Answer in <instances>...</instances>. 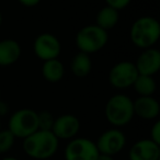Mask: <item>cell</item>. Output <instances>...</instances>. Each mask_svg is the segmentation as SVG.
I'll list each match as a JSON object with an SVG mask.
<instances>
[{
  "mask_svg": "<svg viewBox=\"0 0 160 160\" xmlns=\"http://www.w3.org/2000/svg\"><path fill=\"white\" fill-rule=\"evenodd\" d=\"M80 121L73 114H62L54 121L52 133L58 139H72L80 131Z\"/></svg>",
  "mask_w": 160,
  "mask_h": 160,
  "instance_id": "30bf717a",
  "label": "cell"
},
{
  "mask_svg": "<svg viewBox=\"0 0 160 160\" xmlns=\"http://www.w3.org/2000/svg\"><path fill=\"white\" fill-rule=\"evenodd\" d=\"M16 142V137L12 135L9 129H1L0 131V155L7 153L12 149Z\"/></svg>",
  "mask_w": 160,
  "mask_h": 160,
  "instance_id": "d6986e66",
  "label": "cell"
},
{
  "mask_svg": "<svg viewBox=\"0 0 160 160\" xmlns=\"http://www.w3.org/2000/svg\"><path fill=\"white\" fill-rule=\"evenodd\" d=\"M22 48L16 40L5 38L0 41V67L16 64L21 57Z\"/></svg>",
  "mask_w": 160,
  "mask_h": 160,
  "instance_id": "5bb4252c",
  "label": "cell"
},
{
  "mask_svg": "<svg viewBox=\"0 0 160 160\" xmlns=\"http://www.w3.org/2000/svg\"><path fill=\"white\" fill-rule=\"evenodd\" d=\"M92 60L90 55L82 52L77 53L70 60V71L77 78H85L91 72Z\"/></svg>",
  "mask_w": 160,
  "mask_h": 160,
  "instance_id": "2e32d148",
  "label": "cell"
},
{
  "mask_svg": "<svg viewBox=\"0 0 160 160\" xmlns=\"http://www.w3.org/2000/svg\"><path fill=\"white\" fill-rule=\"evenodd\" d=\"M65 67L64 64L58 58L49 59L43 62L42 65V76L46 81L51 83L59 82L64 78Z\"/></svg>",
  "mask_w": 160,
  "mask_h": 160,
  "instance_id": "9a60e30c",
  "label": "cell"
},
{
  "mask_svg": "<svg viewBox=\"0 0 160 160\" xmlns=\"http://www.w3.org/2000/svg\"><path fill=\"white\" fill-rule=\"evenodd\" d=\"M129 160H159L160 145L151 139H140L131 147L128 151Z\"/></svg>",
  "mask_w": 160,
  "mask_h": 160,
  "instance_id": "7c38bea8",
  "label": "cell"
},
{
  "mask_svg": "<svg viewBox=\"0 0 160 160\" xmlns=\"http://www.w3.org/2000/svg\"><path fill=\"white\" fill-rule=\"evenodd\" d=\"M104 1L107 6L118 10V11H121V10L128 7L132 0H104Z\"/></svg>",
  "mask_w": 160,
  "mask_h": 160,
  "instance_id": "44dd1931",
  "label": "cell"
},
{
  "mask_svg": "<svg viewBox=\"0 0 160 160\" xmlns=\"http://www.w3.org/2000/svg\"><path fill=\"white\" fill-rule=\"evenodd\" d=\"M104 115L108 122L116 128L125 126L134 118L133 100L125 94H114L105 104Z\"/></svg>",
  "mask_w": 160,
  "mask_h": 160,
  "instance_id": "3957f363",
  "label": "cell"
},
{
  "mask_svg": "<svg viewBox=\"0 0 160 160\" xmlns=\"http://www.w3.org/2000/svg\"><path fill=\"white\" fill-rule=\"evenodd\" d=\"M22 147L25 155L32 159L46 160L57 152L59 139L52 131L38 129L35 133L23 139Z\"/></svg>",
  "mask_w": 160,
  "mask_h": 160,
  "instance_id": "6da1fadb",
  "label": "cell"
},
{
  "mask_svg": "<svg viewBox=\"0 0 160 160\" xmlns=\"http://www.w3.org/2000/svg\"><path fill=\"white\" fill-rule=\"evenodd\" d=\"M138 77L135 64L129 60H123L115 64L109 72V82L115 89H127L132 87Z\"/></svg>",
  "mask_w": 160,
  "mask_h": 160,
  "instance_id": "8992f818",
  "label": "cell"
},
{
  "mask_svg": "<svg viewBox=\"0 0 160 160\" xmlns=\"http://www.w3.org/2000/svg\"><path fill=\"white\" fill-rule=\"evenodd\" d=\"M18 1L22 6H24V7H28V8L35 7V6H38V3L41 2V0H18Z\"/></svg>",
  "mask_w": 160,
  "mask_h": 160,
  "instance_id": "603a6c76",
  "label": "cell"
},
{
  "mask_svg": "<svg viewBox=\"0 0 160 160\" xmlns=\"http://www.w3.org/2000/svg\"><path fill=\"white\" fill-rule=\"evenodd\" d=\"M109 42V34L96 24L81 28L76 34V45L79 52L91 55L101 51Z\"/></svg>",
  "mask_w": 160,
  "mask_h": 160,
  "instance_id": "277c9868",
  "label": "cell"
},
{
  "mask_svg": "<svg viewBox=\"0 0 160 160\" xmlns=\"http://www.w3.org/2000/svg\"><path fill=\"white\" fill-rule=\"evenodd\" d=\"M153 142L156 144L160 145V122L157 121L155 122V124L151 126V129H150V138Z\"/></svg>",
  "mask_w": 160,
  "mask_h": 160,
  "instance_id": "7402d4cb",
  "label": "cell"
},
{
  "mask_svg": "<svg viewBox=\"0 0 160 160\" xmlns=\"http://www.w3.org/2000/svg\"><path fill=\"white\" fill-rule=\"evenodd\" d=\"M99 150L94 142L85 137L70 139L65 148L66 160H97Z\"/></svg>",
  "mask_w": 160,
  "mask_h": 160,
  "instance_id": "52a82bcc",
  "label": "cell"
},
{
  "mask_svg": "<svg viewBox=\"0 0 160 160\" xmlns=\"http://www.w3.org/2000/svg\"><path fill=\"white\" fill-rule=\"evenodd\" d=\"M160 38V24L157 19L149 16L138 18L132 24L129 38L136 47L142 49L155 46Z\"/></svg>",
  "mask_w": 160,
  "mask_h": 160,
  "instance_id": "7a4b0ae2",
  "label": "cell"
},
{
  "mask_svg": "<svg viewBox=\"0 0 160 160\" xmlns=\"http://www.w3.org/2000/svg\"><path fill=\"white\" fill-rule=\"evenodd\" d=\"M99 152L114 157L124 149L126 145V136L121 129L110 128L103 132L96 142Z\"/></svg>",
  "mask_w": 160,
  "mask_h": 160,
  "instance_id": "ba28073f",
  "label": "cell"
},
{
  "mask_svg": "<svg viewBox=\"0 0 160 160\" xmlns=\"http://www.w3.org/2000/svg\"><path fill=\"white\" fill-rule=\"evenodd\" d=\"M134 64L138 75L153 77L160 69V52L155 47L142 49Z\"/></svg>",
  "mask_w": 160,
  "mask_h": 160,
  "instance_id": "8fae6325",
  "label": "cell"
},
{
  "mask_svg": "<svg viewBox=\"0 0 160 160\" xmlns=\"http://www.w3.org/2000/svg\"><path fill=\"white\" fill-rule=\"evenodd\" d=\"M0 131H1V122H0Z\"/></svg>",
  "mask_w": 160,
  "mask_h": 160,
  "instance_id": "4316f807",
  "label": "cell"
},
{
  "mask_svg": "<svg viewBox=\"0 0 160 160\" xmlns=\"http://www.w3.org/2000/svg\"><path fill=\"white\" fill-rule=\"evenodd\" d=\"M1 23H2V14L0 12V25H1Z\"/></svg>",
  "mask_w": 160,
  "mask_h": 160,
  "instance_id": "484cf974",
  "label": "cell"
},
{
  "mask_svg": "<svg viewBox=\"0 0 160 160\" xmlns=\"http://www.w3.org/2000/svg\"><path fill=\"white\" fill-rule=\"evenodd\" d=\"M118 12L120 11L109 7V6H104L97 13L96 23L94 24L98 25L99 28H101V29L107 32L110 31L113 28H115L116 24L118 23V19H120Z\"/></svg>",
  "mask_w": 160,
  "mask_h": 160,
  "instance_id": "e0dca14e",
  "label": "cell"
},
{
  "mask_svg": "<svg viewBox=\"0 0 160 160\" xmlns=\"http://www.w3.org/2000/svg\"><path fill=\"white\" fill-rule=\"evenodd\" d=\"M1 160H18L17 158H14V157H5V158H2Z\"/></svg>",
  "mask_w": 160,
  "mask_h": 160,
  "instance_id": "d4e9b609",
  "label": "cell"
},
{
  "mask_svg": "<svg viewBox=\"0 0 160 160\" xmlns=\"http://www.w3.org/2000/svg\"><path fill=\"white\" fill-rule=\"evenodd\" d=\"M97 160H114V159H113V157H112V156L104 155V153H99Z\"/></svg>",
  "mask_w": 160,
  "mask_h": 160,
  "instance_id": "cb8c5ba5",
  "label": "cell"
},
{
  "mask_svg": "<svg viewBox=\"0 0 160 160\" xmlns=\"http://www.w3.org/2000/svg\"><path fill=\"white\" fill-rule=\"evenodd\" d=\"M134 115L142 120L151 121L159 116L160 104L157 99L151 97H138L135 101H133Z\"/></svg>",
  "mask_w": 160,
  "mask_h": 160,
  "instance_id": "4fadbf2b",
  "label": "cell"
},
{
  "mask_svg": "<svg viewBox=\"0 0 160 160\" xmlns=\"http://www.w3.org/2000/svg\"><path fill=\"white\" fill-rule=\"evenodd\" d=\"M132 87L136 91V93L139 97H151L156 92L157 89V83L153 77L145 75H138L136 78L135 82Z\"/></svg>",
  "mask_w": 160,
  "mask_h": 160,
  "instance_id": "ac0fdd59",
  "label": "cell"
},
{
  "mask_svg": "<svg viewBox=\"0 0 160 160\" xmlns=\"http://www.w3.org/2000/svg\"><path fill=\"white\" fill-rule=\"evenodd\" d=\"M8 129L16 138L24 139L38 129V112L32 109H20L11 114Z\"/></svg>",
  "mask_w": 160,
  "mask_h": 160,
  "instance_id": "5b68a950",
  "label": "cell"
},
{
  "mask_svg": "<svg viewBox=\"0 0 160 160\" xmlns=\"http://www.w3.org/2000/svg\"><path fill=\"white\" fill-rule=\"evenodd\" d=\"M62 51V45L57 38L52 33H42L34 40L33 52L41 60L55 59L58 58Z\"/></svg>",
  "mask_w": 160,
  "mask_h": 160,
  "instance_id": "9c48e42d",
  "label": "cell"
},
{
  "mask_svg": "<svg viewBox=\"0 0 160 160\" xmlns=\"http://www.w3.org/2000/svg\"><path fill=\"white\" fill-rule=\"evenodd\" d=\"M55 118L53 114L47 110L38 112V129L42 131H52Z\"/></svg>",
  "mask_w": 160,
  "mask_h": 160,
  "instance_id": "ffe728a7",
  "label": "cell"
}]
</instances>
